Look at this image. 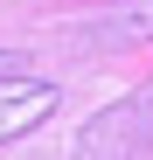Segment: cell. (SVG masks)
I'll use <instances>...</instances> for the list:
<instances>
[{"label": "cell", "mask_w": 153, "mask_h": 160, "mask_svg": "<svg viewBox=\"0 0 153 160\" xmlns=\"http://www.w3.org/2000/svg\"><path fill=\"white\" fill-rule=\"evenodd\" d=\"M49 112H56V84H42V77H28V70L0 77V146L21 139V132H35Z\"/></svg>", "instance_id": "1"}, {"label": "cell", "mask_w": 153, "mask_h": 160, "mask_svg": "<svg viewBox=\"0 0 153 160\" xmlns=\"http://www.w3.org/2000/svg\"><path fill=\"white\" fill-rule=\"evenodd\" d=\"M146 35H153V0H111L84 21L91 49H118V42H146Z\"/></svg>", "instance_id": "2"}, {"label": "cell", "mask_w": 153, "mask_h": 160, "mask_svg": "<svg viewBox=\"0 0 153 160\" xmlns=\"http://www.w3.org/2000/svg\"><path fill=\"white\" fill-rule=\"evenodd\" d=\"M111 118H118V125H139V132H146V146H153V91H146V98H132V104H118Z\"/></svg>", "instance_id": "3"}]
</instances>
